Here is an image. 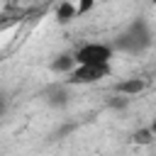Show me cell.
Listing matches in <instances>:
<instances>
[{"instance_id": "6da1fadb", "label": "cell", "mask_w": 156, "mask_h": 156, "mask_svg": "<svg viewBox=\"0 0 156 156\" xmlns=\"http://www.w3.org/2000/svg\"><path fill=\"white\" fill-rule=\"evenodd\" d=\"M151 44H154V34H151L149 22H146L144 17H136V20H132V22L117 34V39L112 41V49H115V51H122V54L136 56V54H144Z\"/></svg>"}, {"instance_id": "7a4b0ae2", "label": "cell", "mask_w": 156, "mask_h": 156, "mask_svg": "<svg viewBox=\"0 0 156 156\" xmlns=\"http://www.w3.org/2000/svg\"><path fill=\"white\" fill-rule=\"evenodd\" d=\"M110 73H112L110 63H76L66 73L63 83L66 85H90V83H100Z\"/></svg>"}, {"instance_id": "3957f363", "label": "cell", "mask_w": 156, "mask_h": 156, "mask_svg": "<svg viewBox=\"0 0 156 156\" xmlns=\"http://www.w3.org/2000/svg\"><path fill=\"white\" fill-rule=\"evenodd\" d=\"M112 56H115V49L112 44H105V41H85L73 51L76 63H110Z\"/></svg>"}, {"instance_id": "277c9868", "label": "cell", "mask_w": 156, "mask_h": 156, "mask_svg": "<svg viewBox=\"0 0 156 156\" xmlns=\"http://www.w3.org/2000/svg\"><path fill=\"white\" fill-rule=\"evenodd\" d=\"M46 105H51V107H66L68 105V85L61 80V83H54L49 90H46Z\"/></svg>"}, {"instance_id": "5b68a950", "label": "cell", "mask_w": 156, "mask_h": 156, "mask_svg": "<svg viewBox=\"0 0 156 156\" xmlns=\"http://www.w3.org/2000/svg\"><path fill=\"white\" fill-rule=\"evenodd\" d=\"M144 90H146L144 78H124V80L115 83V93H122V95H129V98H134V95H139Z\"/></svg>"}, {"instance_id": "8992f818", "label": "cell", "mask_w": 156, "mask_h": 156, "mask_svg": "<svg viewBox=\"0 0 156 156\" xmlns=\"http://www.w3.org/2000/svg\"><path fill=\"white\" fill-rule=\"evenodd\" d=\"M73 66H76L73 54H58V56L51 61V71H54V73H63V76H66Z\"/></svg>"}, {"instance_id": "52a82bcc", "label": "cell", "mask_w": 156, "mask_h": 156, "mask_svg": "<svg viewBox=\"0 0 156 156\" xmlns=\"http://www.w3.org/2000/svg\"><path fill=\"white\" fill-rule=\"evenodd\" d=\"M73 17H76V5H73L71 0L58 2V7H56V22H58V24H68Z\"/></svg>"}, {"instance_id": "ba28073f", "label": "cell", "mask_w": 156, "mask_h": 156, "mask_svg": "<svg viewBox=\"0 0 156 156\" xmlns=\"http://www.w3.org/2000/svg\"><path fill=\"white\" fill-rule=\"evenodd\" d=\"M154 139H156V136H154V132H151L149 127H139V129L132 134V141H134V144H139V146H149Z\"/></svg>"}, {"instance_id": "9c48e42d", "label": "cell", "mask_w": 156, "mask_h": 156, "mask_svg": "<svg viewBox=\"0 0 156 156\" xmlns=\"http://www.w3.org/2000/svg\"><path fill=\"white\" fill-rule=\"evenodd\" d=\"M107 107H112V110H127L129 107V95H122V93H115L112 98H107Z\"/></svg>"}, {"instance_id": "30bf717a", "label": "cell", "mask_w": 156, "mask_h": 156, "mask_svg": "<svg viewBox=\"0 0 156 156\" xmlns=\"http://www.w3.org/2000/svg\"><path fill=\"white\" fill-rule=\"evenodd\" d=\"M93 7H95V0H78V5H76V17L88 15Z\"/></svg>"}, {"instance_id": "8fae6325", "label": "cell", "mask_w": 156, "mask_h": 156, "mask_svg": "<svg viewBox=\"0 0 156 156\" xmlns=\"http://www.w3.org/2000/svg\"><path fill=\"white\" fill-rule=\"evenodd\" d=\"M5 110H7V98H5V93L0 90V117L5 115Z\"/></svg>"}, {"instance_id": "7c38bea8", "label": "cell", "mask_w": 156, "mask_h": 156, "mask_svg": "<svg viewBox=\"0 0 156 156\" xmlns=\"http://www.w3.org/2000/svg\"><path fill=\"white\" fill-rule=\"evenodd\" d=\"M149 129H151V132H154V136H156V117L149 122Z\"/></svg>"}, {"instance_id": "4fadbf2b", "label": "cell", "mask_w": 156, "mask_h": 156, "mask_svg": "<svg viewBox=\"0 0 156 156\" xmlns=\"http://www.w3.org/2000/svg\"><path fill=\"white\" fill-rule=\"evenodd\" d=\"M95 2H110V0H95Z\"/></svg>"}, {"instance_id": "5bb4252c", "label": "cell", "mask_w": 156, "mask_h": 156, "mask_svg": "<svg viewBox=\"0 0 156 156\" xmlns=\"http://www.w3.org/2000/svg\"><path fill=\"white\" fill-rule=\"evenodd\" d=\"M151 2H156V0H151Z\"/></svg>"}]
</instances>
